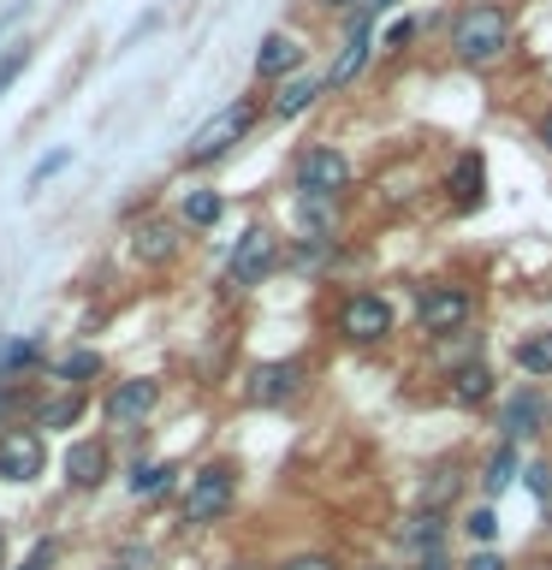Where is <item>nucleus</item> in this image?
Listing matches in <instances>:
<instances>
[{"mask_svg":"<svg viewBox=\"0 0 552 570\" xmlns=\"http://www.w3.org/2000/svg\"><path fill=\"white\" fill-rule=\"evenodd\" d=\"M511 48V18L505 7H463L452 18V53L463 66H493Z\"/></svg>","mask_w":552,"mask_h":570,"instance_id":"f257e3e1","label":"nucleus"},{"mask_svg":"<svg viewBox=\"0 0 552 570\" xmlns=\"http://www.w3.org/2000/svg\"><path fill=\"white\" fill-rule=\"evenodd\" d=\"M231 499H238V475H231V463H203V470L190 475L185 488V523L203 529V523H220L231 511Z\"/></svg>","mask_w":552,"mask_h":570,"instance_id":"f03ea898","label":"nucleus"},{"mask_svg":"<svg viewBox=\"0 0 552 570\" xmlns=\"http://www.w3.org/2000/svg\"><path fill=\"white\" fill-rule=\"evenodd\" d=\"M475 315V297L463 292V285H422V303H416V321L427 338H452L470 327Z\"/></svg>","mask_w":552,"mask_h":570,"instance_id":"7ed1b4c3","label":"nucleus"},{"mask_svg":"<svg viewBox=\"0 0 552 570\" xmlns=\"http://www.w3.org/2000/svg\"><path fill=\"white\" fill-rule=\"evenodd\" d=\"M249 125H256V101H226L220 114H214L203 131H196L190 142H185V160H196V167H203V160H220L231 142H238Z\"/></svg>","mask_w":552,"mask_h":570,"instance_id":"20e7f679","label":"nucleus"},{"mask_svg":"<svg viewBox=\"0 0 552 570\" xmlns=\"http://www.w3.org/2000/svg\"><path fill=\"white\" fill-rule=\"evenodd\" d=\"M274 262H279V238L267 226H249L226 256V279L238 285V292H249V285H262L267 274H274Z\"/></svg>","mask_w":552,"mask_h":570,"instance_id":"39448f33","label":"nucleus"},{"mask_svg":"<svg viewBox=\"0 0 552 570\" xmlns=\"http://www.w3.org/2000/svg\"><path fill=\"white\" fill-rule=\"evenodd\" d=\"M297 190L303 196H327V203H338V196L351 190V160L327 149V142H315V149L297 155Z\"/></svg>","mask_w":552,"mask_h":570,"instance_id":"423d86ee","label":"nucleus"},{"mask_svg":"<svg viewBox=\"0 0 552 570\" xmlns=\"http://www.w3.org/2000/svg\"><path fill=\"white\" fill-rule=\"evenodd\" d=\"M338 333H345L351 345H381L392 333V303L381 292H351L338 303Z\"/></svg>","mask_w":552,"mask_h":570,"instance_id":"0eeeda50","label":"nucleus"},{"mask_svg":"<svg viewBox=\"0 0 552 570\" xmlns=\"http://www.w3.org/2000/svg\"><path fill=\"white\" fill-rule=\"evenodd\" d=\"M155 399H160V386L149 381V374H131V381H119L114 392H107V422H114L119 434H131V428L149 422Z\"/></svg>","mask_w":552,"mask_h":570,"instance_id":"6e6552de","label":"nucleus"},{"mask_svg":"<svg viewBox=\"0 0 552 570\" xmlns=\"http://www.w3.org/2000/svg\"><path fill=\"white\" fill-rule=\"evenodd\" d=\"M42 463H48V452H42L36 428H7L0 434V481H36Z\"/></svg>","mask_w":552,"mask_h":570,"instance_id":"1a4fd4ad","label":"nucleus"},{"mask_svg":"<svg viewBox=\"0 0 552 570\" xmlns=\"http://www.w3.org/2000/svg\"><path fill=\"white\" fill-rule=\"evenodd\" d=\"M541 428H546V399H541L534 386L511 392V399L499 404V434H505V445L529 440V434H541Z\"/></svg>","mask_w":552,"mask_h":570,"instance_id":"9d476101","label":"nucleus"},{"mask_svg":"<svg viewBox=\"0 0 552 570\" xmlns=\"http://www.w3.org/2000/svg\"><path fill=\"white\" fill-rule=\"evenodd\" d=\"M297 66H303V48H297V36H285V30L262 36V48H256V78H267V83H285Z\"/></svg>","mask_w":552,"mask_h":570,"instance_id":"9b49d317","label":"nucleus"},{"mask_svg":"<svg viewBox=\"0 0 552 570\" xmlns=\"http://www.w3.org/2000/svg\"><path fill=\"white\" fill-rule=\"evenodd\" d=\"M297 386H303V363H262L249 374V399L256 404H285L297 399Z\"/></svg>","mask_w":552,"mask_h":570,"instance_id":"f8f14e48","label":"nucleus"},{"mask_svg":"<svg viewBox=\"0 0 552 570\" xmlns=\"http://www.w3.org/2000/svg\"><path fill=\"white\" fill-rule=\"evenodd\" d=\"M445 190H452L457 208H481V196H487V167H481L475 149H463L452 160V173H445Z\"/></svg>","mask_w":552,"mask_h":570,"instance_id":"ddd939ff","label":"nucleus"},{"mask_svg":"<svg viewBox=\"0 0 552 570\" xmlns=\"http://www.w3.org/2000/svg\"><path fill=\"white\" fill-rule=\"evenodd\" d=\"M66 481L71 488H101L107 481V445L101 440H78L66 452Z\"/></svg>","mask_w":552,"mask_h":570,"instance_id":"4468645a","label":"nucleus"},{"mask_svg":"<svg viewBox=\"0 0 552 570\" xmlns=\"http://www.w3.org/2000/svg\"><path fill=\"white\" fill-rule=\"evenodd\" d=\"M131 256L149 262V267L172 262V256H178V232H172L167 220H142V226L131 232Z\"/></svg>","mask_w":552,"mask_h":570,"instance_id":"2eb2a0df","label":"nucleus"},{"mask_svg":"<svg viewBox=\"0 0 552 570\" xmlns=\"http://www.w3.org/2000/svg\"><path fill=\"white\" fill-rule=\"evenodd\" d=\"M368 18H356V30H351V42H345V53L333 60V71H327V89H345V83H356V71L368 66Z\"/></svg>","mask_w":552,"mask_h":570,"instance_id":"dca6fc26","label":"nucleus"},{"mask_svg":"<svg viewBox=\"0 0 552 570\" xmlns=\"http://www.w3.org/2000/svg\"><path fill=\"white\" fill-rule=\"evenodd\" d=\"M321 89H327V78H315V71H292V78L279 83V96H274V114L279 119H292V114H303Z\"/></svg>","mask_w":552,"mask_h":570,"instance_id":"f3484780","label":"nucleus"},{"mask_svg":"<svg viewBox=\"0 0 552 570\" xmlns=\"http://www.w3.org/2000/svg\"><path fill=\"white\" fill-rule=\"evenodd\" d=\"M452 399L470 404V410L487 404V399H493V368H487V363H457V368H452Z\"/></svg>","mask_w":552,"mask_h":570,"instance_id":"a211bd4d","label":"nucleus"},{"mask_svg":"<svg viewBox=\"0 0 552 570\" xmlns=\"http://www.w3.org/2000/svg\"><path fill=\"white\" fill-rule=\"evenodd\" d=\"M440 534H445V517L422 505V517H410V523L398 529V541H404L410 552H427V559H434V547H440Z\"/></svg>","mask_w":552,"mask_h":570,"instance_id":"6ab92c4d","label":"nucleus"},{"mask_svg":"<svg viewBox=\"0 0 552 570\" xmlns=\"http://www.w3.org/2000/svg\"><path fill=\"white\" fill-rule=\"evenodd\" d=\"M516 368L534 374V381H552V327L516 338Z\"/></svg>","mask_w":552,"mask_h":570,"instance_id":"aec40b11","label":"nucleus"},{"mask_svg":"<svg viewBox=\"0 0 552 570\" xmlns=\"http://www.w3.org/2000/svg\"><path fill=\"white\" fill-rule=\"evenodd\" d=\"M220 214H226V203H220L214 190H185V203H178V220H185V226H196V232L220 226Z\"/></svg>","mask_w":552,"mask_h":570,"instance_id":"412c9836","label":"nucleus"},{"mask_svg":"<svg viewBox=\"0 0 552 570\" xmlns=\"http://www.w3.org/2000/svg\"><path fill=\"white\" fill-rule=\"evenodd\" d=\"M511 481H516V452H511V445H499V452L487 458V470H481V488H487V493H505Z\"/></svg>","mask_w":552,"mask_h":570,"instance_id":"4be33fe9","label":"nucleus"},{"mask_svg":"<svg viewBox=\"0 0 552 570\" xmlns=\"http://www.w3.org/2000/svg\"><path fill=\"white\" fill-rule=\"evenodd\" d=\"M172 475H178L172 463H137V470H131V493H137V499H155Z\"/></svg>","mask_w":552,"mask_h":570,"instance_id":"5701e85b","label":"nucleus"},{"mask_svg":"<svg viewBox=\"0 0 552 570\" xmlns=\"http://www.w3.org/2000/svg\"><path fill=\"white\" fill-rule=\"evenodd\" d=\"M89 374H101V356H96V351H71V356H60V381L83 386Z\"/></svg>","mask_w":552,"mask_h":570,"instance_id":"b1692460","label":"nucleus"},{"mask_svg":"<svg viewBox=\"0 0 552 570\" xmlns=\"http://www.w3.org/2000/svg\"><path fill=\"white\" fill-rule=\"evenodd\" d=\"M36 356H42V345H36V338H18V345H7V351H0V374H18V368H30Z\"/></svg>","mask_w":552,"mask_h":570,"instance_id":"393cba45","label":"nucleus"},{"mask_svg":"<svg viewBox=\"0 0 552 570\" xmlns=\"http://www.w3.org/2000/svg\"><path fill=\"white\" fill-rule=\"evenodd\" d=\"M78 410H83L78 392H71V399H53V404H42V428H66V422H78Z\"/></svg>","mask_w":552,"mask_h":570,"instance_id":"a878e982","label":"nucleus"},{"mask_svg":"<svg viewBox=\"0 0 552 570\" xmlns=\"http://www.w3.org/2000/svg\"><path fill=\"white\" fill-rule=\"evenodd\" d=\"M60 167H71V149H53V155L36 160V167H30V190H36V185H48V178L60 173Z\"/></svg>","mask_w":552,"mask_h":570,"instance_id":"bb28decb","label":"nucleus"},{"mask_svg":"<svg viewBox=\"0 0 552 570\" xmlns=\"http://www.w3.org/2000/svg\"><path fill=\"white\" fill-rule=\"evenodd\" d=\"M463 529H470L475 541H493V534H499V517H493L487 505H481V511H470V523H463Z\"/></svg>","mask_w":552,"mask_h":570,"instance_id":"cd10ccee","label":"nucleus"},{"mask_svg":"<svg viewBox=\"0 0 552 570\" xmlns=\"http://www.w3.org/2000/svg\"><path fill=\"white\" fill-rule=\"evenodd\" d=\"M523 481H529V493H552V470H546V463H529V470H523Z\"/></svg>","mask_w":552,"mask_h":570,"instance_id":"c85d7f7f","label":"nucleus"},{"mask_svg":"<svg viewBox=\"0 0 552 570\" xmlns=\"http://www.w3.org/2000/svg\"><path fill=\"white\" fill-rule=\"evenodd\" d=\"M24 60H30V53H24V48H12V53H7V60H0V89H7V83L18 78V71H24Z\"/></svg>","mask_w":552,"mask_h":570,"instance_id":"c756f323","label":"nucleus"},{"mask_svg":"<svg viewBox=\"0 0 552 570\" xmlns=\"http://www.w3.org/2000/svg\"><path fill=\"white\" fill-rule=\"evenodd\" d=\"M279 570H338V564H333V559H321V552H303V559L279 564Z\"/></svg>","mask_w":552,"mask_h":570,"instance_id":"7c9ffc66","label":"nucleus"},{"mask_svg":"<svg viewBox=\"0 0 552 570\" xmlns=\"http://www.w3.org/2000/svg\"><path fill=\"white\" fill-rule=\"evenodd\" d=\"M410 36H416V24H410V18H404V24H392V30H386V48H404Z\"/></svg>","mask_w":552,"mask_h":570,"instance_id":"2f4dec72","label":"nucleus"},{"mask_svg":"<svg viewBox=\"0 0 552 570\" xmlns=\"http://www.w3.org/2000/svg\"><path fill=\"white\" fill-rule=\"evenodd\" d=\"M470 570H505V559H499V552H475Z\"/></svg>","mask_w":552,"mask_h":570,"instance_id":"473e14b6","label":"nucleus"},{"mask_svg":"<svg viewBox=\"0 0 552 570\" xmlns=\"http://www.w3.org/2000/svg\"><path fill=\"white\" fill-rule=\"evenodd\" d=\"M534 137H541V142H546V149H552V114H546L541 125H534Z\"/></svg>","mask_w":552,"mask_h":570,"instance_id":"72a5a7b5","label":"nucleus"},{"mask_svg":"<svg viewBox=\"0 0 552 570\" xmlns=\"http://www.w3.org/2000/svg\"><path fill=\"white\" fill-rule=\"evenodd\" d=\"M12 416V392H0V422H7Z\"/></svg>","mask_w":552,"mask_h":570,"instance_id":"f704fd0d","label":"nucleus"},{"mask_svg":"<svg viewBox=\"0 0 552 570\" xmlns=\"http://www.w3.org/2000/svg\"><path fill=\"white\" fill-rule=\"evenodd\" d=\"M386 7H398V0H368V12H386Z\"/></svg>","mask_w":552,"mask_h":570,"instance_id":"c9c22d12","label":"nucleus"},{"mask_svg":"<svg viewBox=\"0 0 552 570\" xmlns=\"http://www.w3.org/2000/svg\"><path fill=\"white\" fill-rule=\"evenodd\" d=\"M321 7H356V0H321Z\"/></svg>","mask_w":552,"mask_h":570,"instance_id":"e433bc0d","label":"nucleus"},{"mask_svg":"<svg viewBox=\"0 0 552 570\" xmlns=\"http://www.w3.org/2000/svg\"><path fill=\"white\" fill-rule=\"evenodd\" d=\"M0 559H7V534H0Z\"/></svg>","mask_w":552,"mask_h":570,"instance_id":"4c0bfd02","label":"nucleus"},{"mask_svg":"<svg viewBox=\"0 0 552 570\" xmlns=\"http://www.w3.org/2000/svg\"><path fill=\"white\" fill-rule=\"evenodd\" d=\"M374 570H392V564H374Z\"/></svg>","mask_w":552,"mask_h":570,"instance_id":"58836bf2","label":"nucleus"}]
</instances>
